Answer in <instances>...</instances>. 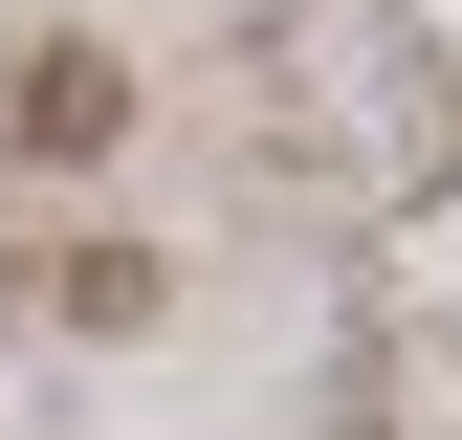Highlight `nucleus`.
Wrapping results in <instances>:
<instances>
[{
    "mask_svg": "<svg viewBox=\"0 0 462 440\" xmlns=\"http://www.w3.org/2000/svg\"><path fill=\"white\" fill-rule=\"evenodd\" d=\"M110 133V67H88V44H44V67H23V154H88Z\"/></svg>",
    "mask_w": 462,
    "mask_h": 440,
    "instance_id": "nucleus-1",
    "label": "nucleus"
}]
</instances>
